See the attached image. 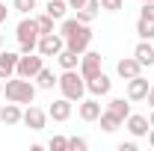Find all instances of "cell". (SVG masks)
Returning a JSON list of instances; mask_svg holds the SVG:
<instances>
[{
	"instance_id": "obj_1",
	"label": "cell",
	"mask_w": 154,
	"mask_h": 151,
	"mask_svg": "<svg viewBox=\"0 0 154 151\" xmlns=\"http://www.w3.org/2000/svg\"><path fill=\"white\" fill-rule=\"evenodd\" d=\"M59 36L65 39V48L74 51V54H86L89 45H92V30H89V24H83V21H77V18H62Z\"/></svg>"
},
{
	"instance_id": "obj_2",
	"label": "cell",
	"mask_w": 154,
	"mask_h": 151,
	"mask_svg": "<svg viewBox=\"0 0 154 151\" xmlns=\"http://www.w3.org/2000/svg\"><path fill=\"white\" fill-rule=\"evenodd\" d=\"M3 95H6V101H15V104H33L36 101V86L27 77L12 74L9 80H3Z\"/></svg>"
},
{
	"instance_id": "obj_3",
	"label": "cell",
	"mask_w": 154,
	"mask_h": 151,
	"mask_svg": "<svg viewBox=\"0 0 154 151\" xmlns=\"http://www.w3.org/2000/svg\"><path fill=\"white\" fill-rule=\"evenodd\" d=\"M59 92H62V98H68L71 104H80L83 101V95H86V80H83V74L77 71V68H68V71H62L57 80Z\"/></svg>"
},
{
	"instance_id": "obj_4",
	"label": "cell",
	"mask_w": 154,
	"mask_h": 151,
	"mask_svg": "<svg viewBox=\"0 0 154 151\" xmlns=\"http://www.w3.org/2000/svg\"><path fill=\"white\" fill-rule=\"evenodd\" d=\"M15 36H18V48H21V54H33L38 48V24L36 18H30V15H24L18 24V30H15Z\"/></svg>"
},
{
	"instance_id": "obj_5",
	"label": "cell",
	"mask_w": 154,
	"mask_h": 151,
	"mask_svg": "<svg viewBox=\"0 0 154 151\" xmlns=\"http://www.w3.org/2000/svg\"><path fill=\"white\" fill-rule=\"evenodd\" d=\"M42 54L33 51V54H21L18 57V68H15V74L18 77H27V80H36V74L45 68V62H42Z\"/></svg>"
},
{
	"instance_id": "obj_6",
	"label": "cell",
	"mask_w": 154,
	"mask_h": 151,
	"mask_svg": "<svg viewBox=\"0 0 154 151\" xmlns=\"http://www.w3.org/2000/svg\"><path fill=\"white\" fill-rule=\"evenodd\" d=\"M101 62H104V57L98 51L80 54V74H83V80H92L95 74H101Z\"/></svg>"
},
{
	"instance_id": "obj_7",
	"label": "cell",
	"mask_w": 154,
	"mask_h": 151,
	"mask_svg": "<svg viewBox=\"0 0 154 151\" xmlns=\"http://www.w3.org/2000/svg\"><path fill=\"white\" fill-rule=\"evenodd\" d=\"M65 48V39L59 36V33H45V36H38V54L42 57H57L59 51Z\"/></svg>"
},
{
	"instance_id": "obj_8",
	"label": "cell",
	"mask_w": 154,
	"mask_h": 151,
	"mask_svg": "<svg viewBox=\"0 0 154 151\" xmlns=\"http://www.w3.org/2000/svg\"><path fill=\"white\" fill-rule=\"evenodd\" d=\"M21 122H24L30 131H45V125H48V113L30 104V107L24 110V119H21Z\"/></svg>"
},
{
	"instance_id": "obj_9",
	"label": "cell",
	"mask_w": 154,
	"mask_h": 151,
	"mask_svg": "<svg viewBox=\"0 0 154 151\" xmlns=\"http://www.w3.org/2000/svg\"><path fill=\"white\" fill-rule=\"evenodd\" d=\"M148 80L142 74H136V77H131L128 80V101H145V95H148Z\"/></svg>"
},
{
	"instance_id": "obj_10",
	"label": "cell",
	"mask_w": 154,
	"mask_h": 151,
	"mask_svg": "<svg viewBox=\"0 0 154 151\" xmlns=\"http://www.w3.org/2000/svg\"><path fill=\"white\" fill-rule=\"evenodd\" d=\"M110 89H113V80L104 74V71H101V74H95L92 80H86V92H92L95 98H101V95H110Z\"/></svg>"
},
{
	"instance_id": "obj_11",
	"label": "cell",
	"mask_w": 154,
	"mask_h": 151,
	"mask_svg": "<svg viewBox=\"0 0 154 151\" xmlns=\"http://www.w3.org/2000/svg\"><path fill=\"white\" fill-rule=\"evenodd\" d=\"M77 113H80L83 122H98V116H101V104H98V98H95V95H92V98H83L80 107H77Z\"/></svg>"
},
{
	"instance_id": "obj_12",
	"label": "cell",
	"mask_w": 154,
	"mask_h": 151,
	"mask_svg": "<svg viewBox=\"0 0 154 151\" xmlns=\"http://www.w3.org/2000/svg\"><path fill=\"white\" fill-rule=\"evenodd\" d=\"M125 128L134 133V136H148V131H151V125H148V119L139 113H131L128 119H125Z\"/></svg>"
},
{
	"instance_id": "obj_13",
	"label": "cell",
	"mask_w": 154,
	"mask_h": 151,
	"mask_svg": "<svg viewBox=\"0 0 154 151\" xmlns=\"http://www.w3.org/2000/svg\"><path fill=\"white\" fill-rule=\"evenodd\" d=\"M21 119H24V113H21V107L15 104V101H9L6 107H0V122H3L6 128H15V125H21Z\"/></svg>"
},
{
	"instance_id": "obj_14",
	"label": "cell",
	"mask_w": 154,
	"mask_h": 151,
	"mask_svg": "<svg viewBox=\"0 0 154 151\" xmlns=\"http://www.w3.org/2000/svg\"><path fill=\"white\" fill-rule=\"evenodd\" d=\"M48 116H51L54 122H68V116H71V101H68V98H57V101L48 107Z\"/></svg>"
},
{
	"instance_id": "obj_15",
	"label": "cell",
	"mask_w": 154,
	"mask_h": 151,
	"mask_svg": "<svg viewBox=\"0 0 154 151\" xmlns=\"http://www.w3.org/2000/svg\"><path fill=\"white\" fill-rule=\"evenodd\" d=\"M116 71H119V77H122V80H131V77L142 74V65L136 62V57H125V59H119Z\"/></svg>"
},
{
	"instance_id": "obj_16",
	"label": "cell",
	"mask_w": 154,
	"mask_h": 151,
	"mask_svg": "<svg viewBox=\"0 0 154 151\" xmlns=\"http://www.w3.org/2000/svg\"><path fill=\"white\" fill-rule=\"evenodd\" d=\"M134 57H136V62H139L142 68H151V65H154V48H151V42L142 39V42L134 48Z\"/></svg>"
},
{
	"instance_id": "obj_17",
	"label": "cell",
	"mask_w": 154,
	"mask_h": 151,
	"mask_svg": "<svg viewBox=\"0 0 154 151\" xmlns=\"http://www.w3.org/2000/svg\"><path fill=\"white\" fill-rule=\"evenodd\" d=\"M18 57H21V54H12V51H3V54H0V77H3V80H9V77L15 74Z\"/></svg>"
},
{
	"instance_id": "obj_18",
	"label": "cell",
	"mask_w": 154,
	"mask_h": 151,
	"mask_svg": "<svg viewBox=\"0 0 154 151\" xmlns=\"http://www.w3.org/2000/svg\"><path fill=\"white\" fill-rule=\"evenodd\" d=\"M98 12H101V0H86V6H80V9H77V21L92 24V21L98 18Z\"/></svg>"
},
{
	"instance_id": "obj_19",
	"label": "cell",
	"mask_w": 154,
	"mask_h": 151,
	"mask_svg": "<svg viewBox=\"0 0 154 151\" xmlns=\"http://www.w3.org/2000/svg\"><path fill=\"white\" fill-rule=\"evenodd\" d=\"M98 122H101V131H104V133H113V131H119V128L125 125V122H122L116 113H110V110H101Z\"/></svg>"
},
{
	"instance_id": "obj_20",
	"label": "cell",
	"mask_w": 154,
	"mask_h": 151,
	"mask_svg": "<svg viewBox=\"0 0 154 151\" xmlns=\"http://www.w3.org/2000/svg\"><path fill=\"white\" fill-rule=\"evenodd\" d=\"M45 12H48L54 21H62V18H65V12H68V0H48Z\"/></svg>"
},
{
	"instance_id": "obj_21",
	"label": "cell",
	"mask_w": 154,
	"mask_h": 151,
	"mask_svg": "<svg viewBox=\"0 0 154 151\" xmlns=\"http://www.w3.org/2000/svg\"><path fill=\"white\" fill-rule=\"evenodd\" d=\"M57 59H59V65H62V71H68V68H77V65H80V54L68 51V48H62V51L57 54Z\"/></svg>"
},
{
	"instance_id": "obj_22",
	"label": "cell",
	"mask_w": 154,
	"mask_h": 151,
	"mask_svg": "<svg viewBox=\"0 0 154 151\" xmlns=\"http://www.w3.org/2000/svg\"><path fill=\"white\" fill-rule=\"evenodd\" d=\"M107 110H110V113H116L119 119H122V122H125V119L131 116V104H128L125 98H113V101L107 104Z\"/></svg>"
},
{
	"instance_id": "obj_23",
	"label": "cell",
	"mask_w": 154,
	"mask_h": 151,
	"mask_svg": "<svg viewBox=\"0 0 154 151\" xmlns=\"http://www.w3.org/2000/svg\"><path fill=\"white\" fill-rule=\"evenodd\" d=\"M59 77H54V71L51 68H42L36 74V83H38V89H54V83H57Z\"/></svg>"
},
{
	"instance_id": "obj_24",
	"label": "cell",
	"mask_w": 154,
	"mask_h": 151,
	"mask_svg": "<svg viewBox=\"0 0 154 151\" xmlns=\"http://www.w3.org/2000/svg\"><path fill=\"white\" fill-rule=\"evenodd\" d=\"M136 33H139V39L151 42V39H154V21H148V18H139V21H136Z\"/></svg>"
},
{
	"instance_id": "obj_25",
	"label": "cell",
	"mask_w": 154,
	"mask_h": 151,
	"mask_svg": "<svg viewBox=\"0 0 154 151\" xmlns=\"http://www.w3.org/2000/svg\"><path fill=\"white\" fill-rule=\"evenodd\" d=\"M36 24H38V33H42V36H45V33H54V18H51L48 12H42L36 18Z\"/></svg>"
},
{
	"instance_id": "obj_26",
	"label": "cell",
	"mask_w": 154,
	"mask_h": 151,
	"mask_svg": "<svg viewBox=\"0 0 154 151\" xmlns=\"http://www.w3.org/2000/svg\"><path fill=\"white\" fill-rule=\"evenodd\" d=\"M12 9L21 12V15H30V12L36 9V0H12Z\"/></svg>"
},
{
	"instance_id": "obj_27",
	"label": "cell",
	"mask_w": 154,
	"mask_h": 151,
	"mask_svg": "<svg viewBox=\"0 0 154 151\" xmlns=\"http://www.w3.org/2000/svg\"><path fill=\"white\" fill-rule=\"evenodd\" d=\"M48 148L51 151H68V139H65V136H51Z\"/></svg>"
},
{
	"instance_id": "obj_28",
	"label": "cell",
	"mask_w": 154,
	"mask_h": 151,
	"mask_svg": "<svg viewBox=\"0 0 154 151\" xmlns=\"http://www.w3.org/2000/svg\"><path fill=\"white\" fill-rule=\"evenodd\" d=\"M68 148H71V151H86L89 142H86L83 136H71V139H68Z\"/></svg>"
},
{
	"instance_id": "obj_29",
	"label": "cell",
	"mask_w": 154,
	"mask_h": 151,
	"mask_svg": "<svg viewBox=\"0 0 154 151\" xmlns=\"http://www.w3.org/2000/svg\"><path fill=\"white\" fill-rule=\"evenodd\" d=\"M125 6V0H101V9H107V12H119Z\"/></svg>"
},
{
	"instance_id": "obj_30",
	"label": "cell",
	"mask_w": 154,
	"mask_h": 151,
	"mask_svg": "<svg viewBox=\"0 0 154 151\" xmlns=\"http://www.w3.org/2000/svg\"><path fill=\"white\" fill-rule=\"evenodd\" d=\"M139 18L154 21V3H142V9H139Z\"/></svg>"
},
{
	"instance_id": "obj_31",
	"label": "cell",
	"mask_w": 154,
	"mask_h": 151,
	"mask_svg": "<svg viewBox=\"0 0 154 151\" xmlns=\"http://www.w3.org/2000/svg\"><path fill=\"white\" fill-rule=\"evenodd\" d=\"M119 151H136V142H122Z\"/></svg>"
},
{
	"instance_id": "obj_32",
	"label": "cell",
	"mask_w": 154,
	"mask_h": 151,
	"mask_svg": "<svg viewBox=\"0 0 154 151\" xmlns=\"http://www.w3.org/2000/svg\"><path fill=\"white\" fill-rule=\"evenodd\" d=\"M80 6H86V0H68V9H80Z\"/></svg>"
},
{
	"instance_id": "obj_33",
	"label": "cell",
	"mask_w": 154,
	"mask_h": 151,
	"mask_svg": "<svg viewBox=\"0 0 154 151\" xmlns=\"http://www.w3.org/2000/svg\"><path fill=\"white\" fill-rule=\"evenodd\" d=\"M6 15H9V9H6V3H0V24L6 21Z\"/></svg>"
},
{
	"instance_id": "obj_34",
	"label": "cell",
	"mask_w": 154,
	"mask_h": 151,
	"mask_svg": "<svg viewBox=\"0 0 154 151\" xmlns=\"http://www.w3.org/2000/svg\"><path fill=\"white\" fill-rule=\"evenodd\" d=\"M145 101H148V104H151V107H154V86H151V89H148V95H145Z\"/></svg>"
},
{
	"instance_id": "obj_35",
	"label": "cell",
	"mask_w": 154,
	"mask_h": 151,
	"mask_svg": "<svg viewBox=\"0 0 154 151\" xmlns=\"http://www.w3.org/2000/svg\"><path fill=\"white\" fill-rule=\"evenodd\" d=\"M148 145H151V148H154V128H151V131H148Z\"/></svg>"
},
{
	"instance_id": "obj_36",
	"label": "cell",
	"mask_w": 154,
	"mask_h": 151,
	"mask_svg": "<svg viewBox=\"0 0 154 151\" xmlns=\"http://www.w3.org/2000/svg\"><path fill=\"white\" fill-rule=\"evenodd\" d=\"M148 125H151V128H154V110H151V116H148Z\"/></svg>"
},
{
	"instance_id": "obj_37",
	"label": "cell",
	"mask_w": 154,
	"mask_h": 151,
	"mask_svg": "<svg viewBox=\"0 0 154 151\" xmlns=\"http://www.w3.org/2000/svg\"><path fill=\"white\" fill-rule=\"evenodd\" d=\"M0 95H3V77H0Z\"/></svg>"
},
{
	"instance_id": "obj_38",
	"label": "cell",
	"mask_w": 154,
	"mask_h": 151,
	"mask_svg": "<svg viewBox=\"0 0 154 151\" xmlns=\"http://www.w3.org/2000/svg\"><path fill=\"white\" fill-rule=\"evenodd\" d=\"M139 3H154V0H139Z\"/></svg>"
}]
</instances>
